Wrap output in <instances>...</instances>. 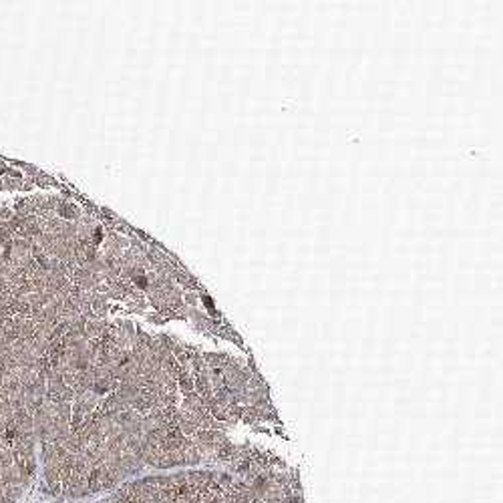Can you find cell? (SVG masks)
<instances>
[{
	"instance_id": "obj_1",
	"label": "cell",
	"mask_w": 503,
	"mask_h": 503,
	"mask_svg": "<svg viewBox=\"0 0 503 503\" xmlns=\"http://www.w3.org/2000/svg\"><path fill=\"white\" fill-rule=\"evenodd\" d=\"M2 185H4V189H8V191H16V189H23V178H8V176H4L2 178Z\"/></svg>"
},
{
	"instance_id": "obj_2",
	"label": "cell",
	"mask_w": 503,
	"mask_h": 503,
	"mask_svg": "<svg viewBox=\"0 0 503 503\" xmlns=\"http://www.w3.org/2000/svg\"><path fill=\"white\" fill-rule=\"evenodd\" d=\"M14 217V209L10 207V206H0V222H4V224H8L10 220Z\"/></svg>"
},
{
	"instance_id": "obj_3",
	"label": "cell",
	"mask_w": 503,
	"mask_h": 503,
	"mask_svg": "<svg viewBox=\"0 0 503 503\" xmlns=\"http://www.w3.org/2000/svg\"><path fill=\"white\" fill-rule=\"evenodd\" d=\"M2 189H4V185H2V178H0V191H2Z\"/></svg>"
}]
</instances>
